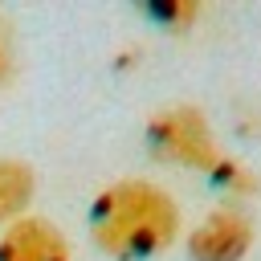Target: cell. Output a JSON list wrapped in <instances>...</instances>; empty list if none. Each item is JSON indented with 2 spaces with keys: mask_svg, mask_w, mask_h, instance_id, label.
I'll use <instances>...</instances> for the list:
<instances>
[{
  "mask_svg": "<svg viewBox=\"0 0 261 261\" xmlns=\"http://www.w3.org/2000/svg\"><path fill=\"white\" fill-rule=\"evenodd\" d=\"M33 192H37L33 167L16 155H0V224L20 220L24 208L33 204Z\"/></svg>",
  "mask_w": 261,
  "mask_h": 261,
  "instance_id": "cell-5",
  "label": "cell"
},
{
  "mask_svg": "<svg viewBox=\"0 0 261 261\" xmlns=\"http://www.w3.org/2000/svg\"><path fill=\"white\" fill-rule=\"evenodd\" d=\"M155 20H163V24H171V29H188L196 16H200V4H192V0H171V4H151L147 8Z\"/></svg>",
  "mask_w": 261,
  "mask_h": 261,
  "instance_id": "cell-8",
  "label": "cell"
},
{
  "mask_svg": "<svg viewBox=\"0 0 261 261\" xmlns=\"http://www.w3.org/2000/svg\"><path fill=\"white\" fill-rule=\"evenodd\" d=\"M147 143L159 159L179 163V167H196V171H212L220 159L216 135L204 118V110L196 106H167L147 122Z\"/></svg>",
  "mask_w": 261,
  "mask_h": 261,
  "instance_id": "cell-2",
  "label": "cell"
},
{
  "mask_svg": "<svg viewBox=\"0 0 261 261\" xmlns=\"http://www.w3.org/2000/svg\"><path fill=\"white\" fill-rule=\"evenodd\" d=\"M208 179H212L216 188H224L228 196H253V192L261 188V179H257L241 159H228V155L216 159V167L208 171Z\"/></svg>",
  "mask_w": 261,
  "mask_h": 261,
  "instance_id": "cell-6",
  "label": "cell"
},
{
  "mask_svg": "<svg viewBox=\"0 0 261 261\" xmlns=\"http://www.w3.org/2000/svg\"><path fill=\"white\" fill-rule=\"evenodd\" d=\"M253 249V220L241 208H216L188 232L192 261H241Z\"/></svg>",
  "mask_w": 261,
  "mask_h": 261,
  "instance_id": "cell-3",
  "label": "cell"
},
{
  "mask_svg": "<svg viewBox=\"0 0 261 261\" xmlns=\"http://www.w3.org/2000/svg\"><path fill=\"white\" fill-rule=\"evenodd\" d=\"M0 261H69V241L53 220L20 216L0 232Z\"/></svg>",
  "mask_w": 261,
  "mask_h": 261,
  "instance_id": "cell-4",
  "label": "cell"
},
{
  "mask_svg": "<svg viewBox=\"0 0 261 261\" xmlns=\"http://www.w3.org/2000/svg\"><path fill=\"white\" fill-rule=\"evenodd\" d=\"M90 237L110 261H151L179 237V204L151 179H114L90 204Z\"/></svg>",
  "mask_w": 261,
  "mask_h": 261,
  "instance_id": "cell-1",
  "label": "cell"
},
{
  "mask_svg": "<svg viewBox=\"0 0 261 261\" xmlns=\"http://www.w3.org/2000/svg\"><path fill=\"white\" fill-rule=\"evenodd\" d=\"M16 77V29L12 20L0 12V90Z\"/></svg>",
  "mask_w": 261,
  "mask_h": 261,
  "instance_id": "cell-7",
  "label": "cell"
}]
</instances>
